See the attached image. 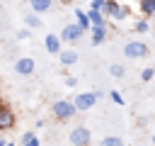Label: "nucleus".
<instances>
[{"label": "nucleus", "instance_id": "f257e3e1", "mask_svg": "<svg viewBox=\"0 0 155 146\" xmlns=\"http://www.w3.org/2000/svg\"><path fill=\"white\" fill-rule=\"evenodd\" d=\"M51 114H53L56 119H61V122H68V119H73V117L78 114V109H75L73 100H56V102L51 105Z\"/></svg>", "mask_w": 155, "mask_h": 146}, {"label": "nucleus", "instance_id": "f03ea898", "mask_svg": "<svg viewBox=\"0 0 155 146\" xmlns=\"http://www.w3.org/2000/svg\"><path fill=\"white\" fill-rule=\"evenodd\" d=\"M102 97V92L99 90H92V92H78L75 95V100H73V105H75V109L78 112H87V109H92L94 105H97V100Z\"/></svg>", "mask_w": 155, "mask_h": 146}, {"label": "nucleus", "instance_id": "7ed1b4c3", "mask_svg": "<svg viewBox=\"0 0 155 146\" xmlns=\"http://www.w3.org/2000/svg\"><path fill=\"white\" fill-rule=\"evenodd\" d=\"M90 141H92V134H90L87 127H75L70 131V144L73 146H90Z\"/></svg>", "mask_w": 155, "mask_h": 146}, {"label": "nucleus", "instance_id": "20e7f679", "mask_svg": "<svg viewBox=\"0 0 155 146\" xmlns=\"http://www.w3.org/2000/svg\"><path fill=\"white\" fill-rule=\"evenodd\" d=\"M124 56L126 58H143V56H148V46L143 41H128L124 46Z\"/></svg>", "mask_w": 155, "mask_h": 146}, {"label": "nucleus", "instance_id": "39448f33", "mask_svg": "<svg viewBox=\"0 0 155 146\" xmlns=\"http://www.w3.org/2000/svg\"><path fill=\"white\" fill-rule=\"evenodd\" d=\"M82 29L78 27V24H65L63 29H61V34H58V39H61V44L63 41H80L82 39Z\"/></svg>", "mask_w": 155, "mask_h": 146}, {"label": "nucleus", "instance_id": "423d86ee", "mask_svg": "<svg viewBox=\"0 0 155 146\" xmlns=\"http://www.w3.org/2000/svg\"><path fill=\"white\" fill-rule=\"evenodd\" d=\"M15 112L7 107V105H0V131H10L15 129Z\"/></svg>", "mask_w": 155, "mask_h": 146}, {"label": "nucleus", "instance_id": "0eeeda50", "mask_svg": "<svg viewBox=\"0 0 155 146\" xmlns=\"http://www.w3.org/2000/svg\"><path fill=\"white\" fill-rule=\"evenodd\" d=\"M34 68H36V63H34V58H31V56H22V58H17V61H15V71H17L19 75H31V73H34Z\"/></svg>", "mask_w": 155, "mask_h": 146}, {"label": "nucleus", "instance_id": "6e6552de", "mask_svg": "<svg viewBox=\"0 0 155 146\" xmlns=\"http://www.w3.org/2000/svg\"><path fill=\"white\" fill-rule=\"evenodd\" d=\"M53 7V0H29V12H34V15H44V12H48Z\"/></svg>", "mask_w": 155, "mask_h": 146}, {"label": "nucleus", "instance_id": "1a4fd4ad", "mask_svg": "<svg viewBox=\"0 0 155 146\" xmlns=\"http://www.w3.org/2000/svg\"><path fill=\"white\" fill-rule=\"evenodd\" d=\"M44 46H46V51H48V54H56V56L63 51L58 34H46V39H44Z\"/></svg>", "mask_w": 155, "mask_h": 146}, {"label": "nucleus", "instance_id": "9d476101", "mask_svg": "<svg viewBox=\"0 0 155 146\" xmlns=\"http://www.w3.org/2000/svg\"><path fill=\"white\" fill-rule=\"evenodd\" d=\"M58 61H61V66H75V63H78V51L63 49V51L58 54Z\"/></svg>", "mask_w": 155, "mask_h": 146}, {"label": "nucleus", "instance_id": "9b49d317", "mask_svg": "<svg viewBox=\"0 0 155 146\" xmlns=\"http://www.w3.org/2000/svg\"><path fill=\"white\" fill-rule=\"evenodd\" d=\"M75 24H78L82 32L92 29V27H90V19H87V12H85V10H80V7H75Z\"/></svg>", "mask_w": 155, "mask_h": 146}, {"label": "nucleus", "instance_id": "f8f14e48", "mask_svg": "<svg viewBox=\"0 0 155 146\" xmlns=\"http://www.w3.org/2000/svg\"><path fill=\"white\" fill-rule=\"evenodd\" d=\"M87 19H90V27H107V19L97 10H87Z\"/></svg>", "mask_w": 155, "mask_h": 146}, {"label": "nucleus", "instance_id": "ddd939ff", "mask_svg": "<svg viewBox=\"0 0 155 146\" xmlns=\"http://www.w3.org/2000/svg\"><path fill=\"white\" fill-rule=\"evenodd\" d=\"M24 24H27L29 29H39V27H44L41 17H39V15H34V12H27V15H24Z\"/></svg>", "mask_w": 155, "mask_h": 146}, {"label": "nucleus", "instance_id": "4468645a", "mask_svg": "<svg viewBox=\"0 0 155 146\" xmlns=\"http://www.w3.org/2000/svg\"><path fill=\"white\" fill-rule=\"evenodd\" d=\"M119 5H121V2H116V0H104V5H102V10H99V12H102V17H104V19H107V17H111V15L116 12V7H119Z\"/></svg>", "mask_w": 155, "mask_h": 146}, {"label": "nucleus", "instance_id": "2eb2a0df", "mask_svg": "<svg viewBox=\"0 0 155 146\" xmlns=\"http://www.w3.org/2000/svg\"><path fill=\"white\" fill-rule=\"evenodd\" d=\"M107 39V27H92V44L99 46Z\"/></svg>", "mask_w": 155, "mask_h": 146}, {"label": "nucleus", "instance_id": "dca6fc26", "mask_svg": "<svg viewBox=\"0 0 155 146\" xmlns=\"http://www.w3.org/2000/svg\"><path fill=\"white\" fill-rule=\"evenodd\" d=\"M19 146H39L36 134H34V131H24V134H22V144H19Z\"/></svg>", "mask_w": 155, "mask_h": 146}, {"label": "nucleus", "instance_id": "f3484780", "mask_svg": "<svg viewBox=\"0 0 155 146\" xmlns=\"http://www.w3.org/2000/svg\"><path fill=\"white\" fill-rule=\"evenodd\" d=\"M138 7H140V12H143L145 17H148V15H155V0H140Z\"/></svg>", "mask_w": 155, "mask_h": 146}, {"label": "nucleus", "instance_id": "a211bd4d", "mask_svg": "<svg viewBox=\"0 0 155 146\" xmlns=\"http://www.w3.org/2000/svg\"><path fill=\"white\" fill-rule=\"evenodd\" d=\"M128 15H131V10H128L126 5H119V7H116V12L111 15V19H116V22H121V19H126Z\"/></svg>", "mask_w": 155, "mask_h": 146}, {"label": "nucleus", "instance_id": "6ab92c4d", "mask_svg": "<svg viewBox=\"0 0 155 146\" xmlns=\"http://www.w3.org/2000/svg\"><path fill=\"white\" fill-rule=\"evenodd\" d=\"M99 146H124V141H121V136H104L99 141Z\"/></svg>", "mask_w": 155, "mask_h": 146}, {"label": "nucleus", "instance_id": "aec40b11", "mask_svg": "<svg viewBox=\"0 0 155 146\" xmlns=\"http://www.w3.org/2000/svg\"><path fill=\"white\" fill-rule=\"evenodd\" d=\"M124 73H126V68H124L121 63H111V66H109V75H114V78H124Z\"/></svg>", "mask_w": 155, "mask_h": 146}, {"label": "nucleus", "instance_id": "412c9836", "mask_svg": "<svg viewBox=\"0 0 155 146\" xmlns=\"http://www.w3.org/2000/svg\"><path fill=\"white\" fill-rule=\"evenodd\" d=\"M153 75H155V68H153V66H145V68L140 71V80H143V83L153 80Z\"/></svg>", "mask_w": 155, "mask_h": 146}, {"label": "nucleus", "instance_id": "4be33fe9", "mask_svg": "<svg viewBox=\"0 0 155 146\" xmlns=\"http://www.w3.org/2000/svg\"><path fill=\"white\" fill-rule=\"evenodd\" d=\"M133 29H136V32H138V34H145V32H148V29H150V24H148V19H138V22H136V27H133Z\"/></svg>", "mask_w": 155, "mask_h": 146}, {"label": "nucleus", "instance_id": "5701e85b", "mask_svg": "<svg viewBox=\"0 0 155 146\" xmlns=\"http://www.w3.org/2000/svg\"><path fill=\"white\" fill-rule=\"evenodd\" d=\"M109 97H111L116 105H126V102H124V97H121V92H116V90H111V92H109Z\"/></svg>", "mask_w": 155, "mask_h": 146}, {"label": "nucleus", "instance_id": "b1692460", "mask_svg": "<svg viewBox=\"0 0 155 146\" xmlns=\"http://www.w3.org/2000/svg\"><path fill=\"white\" fill-rule=\"evenodd\" d=\"M17 39H19V41L29 39V29H19V32H17Z\"/></svg>", "mask_w": 155, "mask_h": 146}, {"label": "nucleus", "instance_id": "393cba45", "mask_svg": "<svg viewBox=\"0 0 155 146\" xmlns=\"http://www.w3.org/2000/svg\"><path fill=\"white\" fill-rule=\"evenodd\" d=\"M65 85H68V88H75V85H78V78H75V75H68V78H65Z\"/></svg>", "mask_w": 155, "mask_h": 146}, {"label": "nucleus", "instance_id": "a878e982", "mask_svg": "<svg viewBox=\"0 0 155 146\" xmlns=\"http://www.w3.org/2000/svg\"><path fill=\"white\" fill-rule=\"evenodd\" d=\"M5 146H17V144H12V141H5Z\"/></svg>", "mask_w": 155, "mask_h": 146}, {"label": "nucleus", "instance_id": "bb28decb", "mask_svg": "<svg viewBox=\"0 0 155 146\" xmlns=\"http://www.w3.org/2000/svg\"><path fill=\"white\" fill-rule=\"evenodd\" d=\"M0 146H5V139H2V136H0Z\"/></svg>", "mask_w": 155, "mask_h": 146}, {"label": "nucleus", "instance_id": "cd10ccee", "mask_svg": "<svg viewBox=\"0 0 155 146\" xmlns=\"http://www.w3.org/2000/svg\"><path fill=\"white\" fill-rule=\"evenodd\" d=\"M153 144H155V134H153Z\"/></svg>", "mask_w": 155, "mask_h": 146}]
</instances>
